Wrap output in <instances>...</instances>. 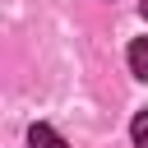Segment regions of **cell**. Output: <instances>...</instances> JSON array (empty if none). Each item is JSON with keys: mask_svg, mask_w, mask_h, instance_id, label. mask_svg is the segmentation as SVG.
I'll return each mask as SVG.
<instances>
[{"mask_svg": "<svg viewBox=\"0 0 148 148\" xmlns=\"http://www.w3.org/2000/svg\"><path fill=\"white\" fill-rule=\"evenodd\" d=\"M125 60H130V74L148 83V37H134L130 51H125Z\"/></svg>", "mask_w": 148, "mask_h": 148, "instance_id": "cell-1", "label": "cell"}, {"mask_svg": "<svg viewBox=\"0 0 148 148\" xmlns=\"http://www.w3.org/2000/svg\"><path fill=\"white\" fill-rule=\"evenodd\" d=\"M28 148H69V143H65L51 125H32V130H28Z\"/></svg>", "mask_w": 148, "mask_h": 148, "instance_id": "cell-2", "label": "cell"}, {"mask_svg": "<svg viewBox=\"0 0 148 148\" xmlns=\"http://www.w3.org/2000/svg\"><path fill=\"white\" fill-rule=\"evenodd\" d=\"M130 139H134V148H148V111H139L130 120Z\"/></svg>", "mask_w": 148, "mask_h": 148, "instance_id": "cell-3", "label": "cell"}, {"mask_svg": "<svg viewBox=\"0 0 148 148\" xmlns=\"http://www.w3.org/2000/svg\"><path fill=\"white\" fill-rule=\"evenodd\" d=\"M139 9H143V18H148V0H143V5H139Z\"/></svg>", "mask_w": 148, "mask_h": 148, "instance_id": "cell-4", "label": "cell"}]
</instances>
